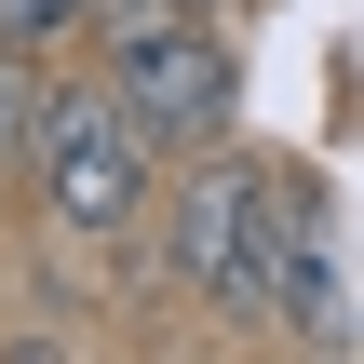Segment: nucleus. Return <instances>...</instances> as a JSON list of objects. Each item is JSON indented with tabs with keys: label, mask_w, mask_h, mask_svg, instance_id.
Masks as SVG:
<instances>
[{
	"label": "nucleus",
	"mask_w": 364,
	"mask_h": 364,
	"mask_svg": "<svg viewBox=\"0 0 364 364\" xmlns=\"http://www.w3.org/2000/svg\"><path fill=\"white\" fill-rule=\"evenodd\" d=\"M95 68L122 81L149 149H176V162L230 149V122H243V54L216 27V0H95Z\"/></svg>",
	"instance_id": "obj_1"
},
{
	"label": "nucleus",
	"mask_w": 364,
	"mask_h": 364,
	"mask_svg": "<svg viewBox=\"0 0 364 364\" xmlns=\"http://www.w3.org/2000/svg\"><path fill=\"white\" fill-rule=\"evenodd\" d=\"M27 162H41V203L81 230V243H135L149 230V189H162V149L149 122L122 108V81H68L41 68V108H27Z\"/></svg>",
	"instance_id": "obj_2"
},
{
	"label": "nucleus",
	"mask_w": 364,
	"mask_h": 364,
	"mask_svg": "<svg viewBox=\"0 0 364 364\" xmlns=\"http://www.w3.org/2000/svg\"><path fill=\"white\" fill-rule=\"evenodd\" d=\"M257 324L297 351H351V270H338V203L311 162H270L257 189Z\"/></svg>",
	"instance_id": "obj_3"
},
{
	"label": "nucleus",
	"mask_w": 364,
	"mask_h": 364,
	"mask_svg": "<svg viewBox=\"0 0 364 364\" xmlns=\"http://www.w3.org/2000/svg\"><path fill=\"white\" fill-rule=\"evenodd\" d=\"M257 189H270V162H230V149H203L162 189V284L230 324H257Z\"/></svg>",
	"instance_id": "obj_4"
},
{
	"label": "nucleus",
	"mask_w": 364,
	"mask_h": 364,
	"mask_svg": "<svg viewBox=\"0 0 364 364\" xmlns=\"http://www.w3.org/2000/svg\"><path fill=\"white\" fill-rule=\"evenodd\" d=\"M0 41H14L27 68H54L68 41H95V0H0Z\"/></svg>",
	"instance_id": "obj_5"
},
{
	"label": "nucleus",
	"mask_w": 364,
	"mask_h": 364,
	"mask_svg": "<svg viewBox=\"0 0 364 364\" xmlns=\"http://www.w3.org/2000/svg\"><path fill=\"white\" fill-rule=\"evenodd\" d=\"M216 14H230V0H216Z\"/></svg>",
	"instance_id": "obj_6"
}]
</instances>
